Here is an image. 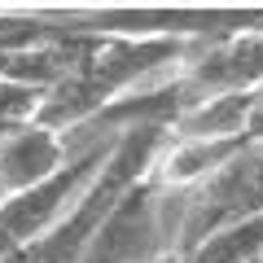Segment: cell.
<instances>
[{
    "label": "cell",
    "mask_w": 263,
    "mask_h": 263,
    "mask_svg": "<svg viewBox=\"0 0 263 263\" xmlns=\"http://www.w3.org/2000/svg\"><path fill=\"white\" fill-rule=\"evenodd\" d=\"M114 136H97L88 149L70 154L62 167L48 180H40L35 189L18 197H5L0 202V259H13V254L31 250L35 241H44L57 224H62L75 202L84 197V189L92 184V176L101 171V162L110 158Z\"/></svg>",
    "instance_id": "2"
},
{
    "label": "cell",
    "mask_w": 263,
    "mask_h": 263,
    "mask_svg": "<svg viewBox=\"0 0 263 263\" xmlns=\"http://www.w3.org/2000/svg\"><path fill=\"white\" fill-rule=\"evenodd\" d=\"M254 149H259V154H263V145H254Z\"/></svg>",
    "instance_id": "10"
},
{
    "label": "cell",
    "mask_w": 263,
    "mask_h": 263,
    "mask_svg": "<svg viewBox=\"0 0 263 263\" xmlns=\"http://www.w3.org/2000/svg\"><path fill=\"white\" fill-rule=\"evenodd\" d=\"M184 263H263V215L206 237L193 254H184Z\"/></svg>",
    "instance_id": "7"
},
{
    "label": "cell",
    "mask_w": 263,
    "mask_h": 263,
    "mask_svg": "<svg viewBox=\"0 0 263 263\" xmlns=\"http://www.w3.org/2000/svg\"><path fill=\"white\" fill-rule=\"evenodd\" d=\"M246 141L263 145V84L246 92Z\"/></svg>",
    "instance_id": "8"
},
{
    "label": "cell",
    "mask_w": 263,
    "mask_h": 263,
    "mask_svg": "<svg viewBox=\"0 0 263 263\" xmlns=\"http://www.w3.org/2000/svg\"><path fill=\"white\" fill-rule=\"evenodd\" d=\"M184 110L211 97H237L263 84V27H228L215 35L189 40L176 66Z\"/></svg>",
    "instance_id": "3"
},
{
    "label": "cell",
    "mask_w": 263,
    "mask_h": 263,
    "mask_svg": "<svg viewBox=\"0 0 263 263\" xmlns=\"http://www.w3.org/2000/svg\"><path fill=\"white\" fill-rule=\"evenodd\" d=\"M176 202V233H171V254H193L206 237L241 224V219L263 215V154L246 145L241 154L224 162L215 176H206L197 189L171 197Z\"/></svg>",
    "instance_id": "1"
},
{
    "label": "cell",
    "mask_w": 263,
    "mask_h": 263,
    "mask_svg": "<svg viewBox=\"0 0 263 263\" xmlns=\"http://www.w3.org/2000/svg\"><path fill=\"white\" fill-rule=\"evenodd\" d=\"M158 263H184V259H180V254H162Z\"/></svg>",
    "instance_id": "9"
},
{
    "label": "cell",
    "mask_w": 263,
    "mask_h": 263,
    "mask_svg": "<svg viewBox=\"0 0 263 263\" xmlns=\"http://www.w3.org/2000/svg\"><path fill=\"white\" fill-rule=\"evenodd\" d=\"M0 263H13V259H0Z\"/></svg>",
    "instance_id": "11"
},
{
    "label": "cell",
    "mask_w": 263,
    "mask_h": 263,
    "mask_svg": "<svg viewBox=\"0 0 263 263\" xmlns=\"http://www.w3.org/2000/svg\"><path fill=\"white\" fill-rule=\"evenodd\" d=\"M167 136H180V141H233V145H250L246 141V92L193 101L176 123H171Z\"/></svg>",
    "instance_id": "6"
},
{
    "label": "cell",
    "mask_w": 263,
    "mask_h": 263,
    "mask_svg": "<svg viewBox=\"0 0 263 263\" xmlns=\"http://www.w3.org/2000/svg\"><path fill=\"white\" fill-rule=\"evenodd\" d=\"M0 202H5V193H0Z\"/></svg>",
    "instance_id": "12"
},
{
    "label": "cell",
    "mask_w": 263,
    "mask_h": 263,
    "mask_svg": "<svg viewBox=\"0 0 263 263\" xmlns=\"http://www.w3.org/2000/svg\"><path fill=\"white\" fill-rule=\"evenodd\" d=\"M66 158H70L66 136L40 127V123H13L9 132H0V193L18 197L27 189H35Z\"/></svg>",
    "instance_id": "5"
},
{
    "label": "cell",
    "mask_w": 263,
    "mask_h": 263,
    "mask_svg": "<svg viewBox=\"0 0 263 263\" xmlns=\"http://www.w3.org/2000/svg\"><path fill=\"white\" fill-rule=\"evenodd\" d=\"M167 250V202L149 184H136L101 219L79 263H158Z\"/></svg>",
    "instance_id": "4"
}]
</instances>
